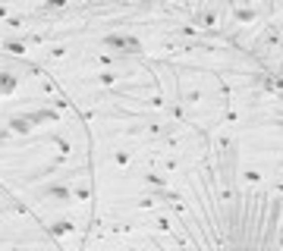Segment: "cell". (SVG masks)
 <instances>
[{"label": "cell", "instance_id": "cell-4", "mask_svg": "<svg viewBox=\"0 0 283 251\" xmlns=\"http://www.w3.org/2000/svg\"><path fill=\"white\" fill-rule=\"evenodd\" d=\"M32 116V123L38 126V123H57V110H51V107H41V110H35V113H28Z\"/></svg>", "mask_w": 283, "mask_h": 251}, {"label": "cell", "instance_id": "cell-10", "mask_svg": "<svg viewBox=\"0 0 283 251\" xmlns=\"http://www.w3.org/2000/svg\"><path fill=\"white\" fill-rule=\"evenodd\" d=\"M66 0H48V10H63Z\"/></svg>", "mask_w": 283, "mask_h": 251}, {"label": "cell", "instance_id": "cell-3", "mask_svg": "<svg viewBox=\"0 0 283 251\" xmlns=\"http://www.w3.org/2000/svg\"><path fill=\"white\" fill-rule=\"evenodd\" d=\"M19 88V79L13 76V72H0V97H7V94H13Z\"/></svg>", "mask_w": 283, "mask_h": 251}, {"label": "cell", "instance_id": "cell-2", "mask_svg": "<svg viewBox=\"0 0 283 251\" xmlns=\"http://www.w3.org/2000/svg\"><path fill=\"white\" fill-rule=\"evenodd\" d=\"M10 129L16 132V135H25V132L35 129V123H32V116H28V113H19V116H13V120H10Z\"/></svg>", "mask_w": 283, "mask_h": 251}, {"label": "cell", "instance_id": "cell-8", "mask_svg": "<svg viewBox=\"0 0 283 251\" xmlns=\"http://www.w3.org/2000/svg\"><path fill=\"white\" fill-rule=\"evenodd\" d=\"M264 85H267V88H271V91H277V94H283V79H267Z\"/></svg>", "mask_w": 283, "mask_h": 251}, {"label": "cell", "instance_id": "cell-6", "mask_svg": "<svg viewBox=\"0 0 283 251\" xmlns=\"http://www.w3.org/2000/svg\"><path fill=\"white\" fill-rule=\"evenodd\" d=\"M236 19L239 22H255V7H239L236 10Z\"/></svg>", "mask_w": 283, "mask_h": 251}, {"label": "cell", "instance_id": "cell-5", "mask_svg": "<svg viewBox=\"0 0 283 251\" xmlns=\"http://www.w3.org/2000/svg\"><path fill=\"white\" fill-rule=\"evenodd\" d=\"M41 195H48V198H63V201H69V188H63V185H51V188H44Z\"/></svg>", "mask_w": 283, "mask_h": 251}, {"label": "cell", "instance_id": "cell-11", "mask_svg": "<svg viewBox=\"0 0 283 251\" xmlns=\"http://www.w3.org/2000/svg\"><path fill=\"white\" fill-rule=\"evenodd\" d=\"M236 4H249V7H252V4H255V0H236Z\"/></svg>", "mask_w": 283, "mask_h": 251}, {"label": "cell", "instance_id": "cell-7", "mask_svg": "<svg viewBox=\"0 0 283 251\" xmlns=\"http://www.w3.org/2000/svg\"><path fill=\"white\" fill-rule=\"evenodd\" d=\"M69 229H73V223H66V220H60V223H54V226H51L54 235H66Z\"/></svg>", "mask_w": 283, "mask_h": 251}, {"label": "cell", "instance_id": "cell-9", "mask_svg": "<svg viewBox=\"0 0 283 251\" xmlns=\"http://www.w3.org/2000/svg\"><path fill=\"white\" fill-rule=\"evenodd\" d=\"M7 51H10V54H25V44H22V41H10Z\"/></svg>", "mask_w": 283, "mask_h": 251}, {"label": "cell", "instance_id": "cell-1", "mask_svg": "<svg viewBox=\"0 0 283 251\" xmlns=\"http://www.w3.org/2000/svg\"><path fill=\"white\" fill-rule=\"evenodd\" d=\"M101 47H104V51H113V54H129V57H135V54H142V41H138L135 35H129V32H110V35L101 38Z\"/></svg>", "mask_w": 283, "mask_h": 251}]
</instances>
